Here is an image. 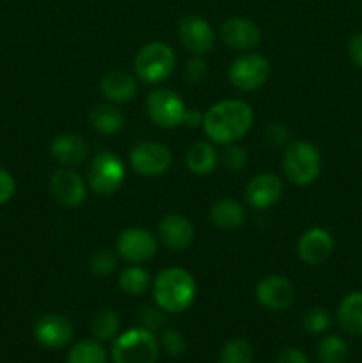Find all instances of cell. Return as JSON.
Masks as SVG:
<instances>
[{
    "mask_svg": "<svg viewBox=\"0 0 362 363\" xmlns=\"http://www.w3.org/2000/svg\"><path fill=\"white\" fill-rule=\"evenodd\" d=\"M254 121L251 105L241 99L219 101L204 112L202 128L208 138L215 144L231 145L248 133Z\"/></svg>",
    "mask_w": 362,
    "mask_h": 363,
    "instance_id": "1",
    "label": "cell"
},
{
    "mask_svg": "<svg viewBox=\"0 0 362 363\" xmlns=\"http://www.w3.org/2000/svg\"><path fill=\"white\" fill-rule=\"evenodd\" d=\"M197 296V284L190 272L183 268H167L153 282L155 303L167 314L188 311Z\"/></svg>",
    "mask_w": 362,
    "mask_h": 363,
    "instance_id": "2",
    "label": "cell"
},
{
    "mask_svg": "<svg viewBox=\"0 0 362 363\" xmlns=\"http://www.w3.org/2000/svg\"><path fill=\"white\" fill-rule=\"evenodd\" d=\"M160 344L151 330L130 328L112 340V363H156Z\"/></svg>",
    "mask_w": 362,
    "mask_h": 363,
    "instance_id": "3",
    "label": "cell"
},
{
    "mask_svg": "<svg viewBox=\"0 0 362 363\" xmlns=\"http://www.w3.org/2000/svg\"><path fill=\"white\" fill-rule=\"evenodd\" d=\"M322 155L311 142H291L283 156L284 176L297 186H309L322 174Z\"/></svg>",
    "mask_w": 362,
    "mask_h": 363,
    "instance_id": "4",
    "label": "cell"
},
{
    "mask_svg": "<svg viewBox=\"0 0 362 363\" xmlns=\"http://www.w3.org/2000/svg\"><path fill=\"white\" fill-rule=\"evenodd\" d=\"M133 67L137 78L144 84H162L172 74L174 67H176V53L165 43H148L135 55Z\"/></svg>",
    "mask_w": 362,
    "mask_h": 363,
    "instance_id": "5",
    "label": "cell"
},
{
    "mask_svg": "<svg viewBox=\"0 0 362 363\" xmlns=\"http://www.w3.org/2000/svg\"><path fill=\"white\" fill-rule=\"evenodd\" d=\"M126 169L116 152L102 151L92 158L87 170V184L96 195L110 197L123 186Z\"/></svg>",
    "mask_w": 362,
    "mask_h": 363,
    "instance_id": "6",
    "label": "cell"
},
{
    "mask_svg": "<svg viewBox=\"0 0 362 363\" xmlns=\"http://www.w3.org/2000/svg\"><path fill=\"white\" fill-rule=\"evenodd\" d=\"M185 106L180 94L170 89H156L146 99V113L149 121L163 130H174L183 124Z\"/></svg>",
    "mask_w": 362,
    "mask_h": 363,
    "instance_id": "7",
    "label": "cell"
},
{
    "mask_svg": "<svg viewBox=\"0 0 362 363\" xmlns=\"http://www.w3.org/2000/svg\"><path fill=\"white\" fill-rule=\"evenodd\" d=\"M270 60L259 53L245 52L233 60L229 67V80L238 91L251 92L263 87L270 78Z\"/></svg>",
    "mask_w": 362,
    "mask_h": 363,
    "instance_id": "8",
    "label": "cell"
},
{
    "mask_svg": "<svg viewBox=\"0 0 362 363\" xmlns=\"http://www.w3.org/2000/svg\"><path fill=\"white\" fill-rule=\"evenodd\" d=\"M130 165L141 176H162L172 165V152L160 142L144 140L130 151Z\"/></svg>",
    "mask_w": 362,
    "mask_h": 363,
    "instance_id": "9",
    "label": "cell"
},
{
    "mask_svg": "<svg viewBox=\"0 0 362 363\" xmlns=\"http://www.w3.org/2000/svg\"><path fill=\"white\" fill-rule=\"evenodd\" d=\"M158 250V241L148 229L130 227L117 236L116 252L130 264H142L151 261Z\"/></svg>",
    "mask_w": 362,
    "mask_h": 363,
    "instance_id": "10",
    "label": "cell"
},
{
    "mask_svg": "<svg viewBox=\"0 0 362 363\" xmlns=\"http://www.w3.org/2000/svg\"><path fill=\"white\" fill-rule=\"evenodd\" d=\"M50 194L59 206L75 209L84 204L87 197V186L77 170L71 167H62L50 177Z\"/></svg>",
    "mask_w": 362,
    "mask_h": 363,
    "instance_id": "11",
    "label": "cell"
},
{
    "mask_svg": "<svg viewBox=\"0 0 362 363\" xmlns=\"http://www.w3.org/2000/svg\"><path fill=\"white\" fill-rule=\"evenodd\" d=\"M256 298H258L259 305L268 308V311H286L295 301V287L286 277L270 275L258 284Z\"/></svg>",
    "mask_w": 362,
    "mask_h": 363,
    "instance_id": "12",
    "label": "cell"
},
{
    "mask_svg": "<svg viewBox=\"0 0 362 363\" xmlns=\"http://www.w3.org/2000/svg\"><path fill=\"white\" fill-rule=\"evenodd\" d=\"M34 337L46 350H62L73 339V325L60 314H43L34 325Z\"/></svg>",
    "mask_w": 362,
    "mask_h": 363,
    "instance_id": "13",
    "label": "cell"
},
{
    "mask_svg": "<svg viewBox=\"0 0 362 363\" xmlns=\"http://www.w3.org/2000/svg\"><path fill=\"white\" fill-rule=\"evenodd\" d=\"M177 35H180L181 45L194 55H204L213 48V43H215L212 25L204 18L195 16V14L185 16L180 21Z\"/></svg>",
    "mask_w": 362,
    "mask_h": 363,
    "instance_id": "14",
    "label": "cell"
},
{
    "mask_svg": "<svg viewBox=\"0 0 362 363\" xmlns=\"http://www.w3.org/2000/svg\"><path fill=\"white\" fill-rule=\"evenodd\" d=\"M283 181L275 174H259L245 186V201L254 209H268L283 197Z\"/></svg>",
    "mask_w": 362,
    "mask_h": 363,
    "instance_id": "15",
    "label": "cell"
},
{
    "mask_svg": "<svg viewBox=\"0 0 362 363\" xmlns=\"http://www.w3.org/2000/svg\"><path fill=\"white\" fill-rule=\"evenodd\" d=\"M220 35L229 48L236 52H252L261 41V30L247 18H229L220 27Z\"/></svg>",
    "mask_w": 362,
    "mask_h": 363,
    "instance_id": "16",
    "label": "cell"
},
{
    "mask_svg": "<svg viewBox=\"0 0 362 363\" xmlns=\"http://www.w3.org/2000/svg\"><path fill=\"white\" fill-rule=\"evenodd\" d=\"M297 250L305 264H322L334 252L332 234L325 229H319V227L305 230L300 236V240H298Z\"/></svg>",
    "mask_w": 362,
    "mask_h": 363,
    "instance_id": "17",
    "label": "cell"
},
{
    "mask_svg": "<svg viewBox=\"0 0 362 363\" xmlns=\"http://www.w3.org/2000/svg\"><path fill=\"white\" fill-rule=\"evenodd\" d=\"M158 236L160 241L170 250H185L194 241V227L187 216L172 213L162 218L158 225Z\"/></svg>",
    "mask_w": 362,
    "mask_h": 363,
    "instance_id": "18",
    "label": "cell"
},
{
    "mask_svg": "<svg viewBox=\"0 0 362 363\" xmlns=\"http://www.w3.org/2000/svg\"><path fill=\"white\" fill-rule=\"evenodd\" d=\"M50 155L64 167H77L89 156V145L75 133H60L50 144Z\"/></svg>",
    "mask_w": 362,
    "mask_h": 363,
    "instance_id": "19",
    "label": "cell"
},
{
    "mask_svg": "<svg viewBox=\"0 0 362 363\" xmlns=\"http://www.w3.org/2000/svg\"><path fill=\"white\" fill-rule=\"evenodd\" d=\"M102 94L109 99L110 103H128L137 96L138 82L133 74L126 71H110L99 82Z\"/></svg>",
    "mask_w": 362,
    "mask_h": 363,
    "instance_id": "20",
    "label": "cell"
},
{
    "mask_svg": "<svg viewBox=\"0 0 362 363\" xmlns=\"http://www.w3.org/2000/svg\"><path fill=\"white\" fill-rule=\"evenodd\" d=\"M209 220L215 227L222 230H234L241 227L247 220V211L238 201L229 197L219 199L209 208Z\"/></svg>",
    "mask_w": 362,
    "mask_h": 363,
    "instance_id": "21",
    "label": "cell"
},
{
    "mask_svg": "<svg viewBox=\"0 0 362 363\" xmlns=\"http://www.w3.org/2000/svg\"><path fill=\"white\" fill-rule=\"evenodd\" d=\"M337 325L346 335H362V291L346 294L337 307Z\"/></svg>",
    "mask_w": 362,
    "mask_h": 363,
    "instance_id": "22",
    "label": "cell"
},
{
    "mask_svg": "<svg viewBox=\"0 0 362 363\" xmlns=\"http://www.w3.org/2000/svg\"><path fill=\"white\" fill-rule=\"evenodd\" d=\"M89 123H91L92 130L98 131V133L116 135L124 128L126 117L116 105L105 103V105H98L91 110Z\"/></svg>",
    "mask_w": 362,
    "mask_h": 363,
    "instance_id": "23",
    "label": "cell"
},
{
    "mask_svg": "<svg viewBox=\"0 0 362 363\" xmlns=\"http://www.w3.org/2000/svg\"><path fill=\"white\" fill-rule=\"evenodd\" d=\"M219 165V152L209 142H197L187 152V167L197 176L213 172Z\"/></svg>",
    "mask_w": 362,
    "mask_h": 363,
    "instance_id": "24",
    "label": "cell"
},
{
    "mask_svg": "<svg viewBox=\"0 0 362 363\" xmlns=\"http://www.w3.org/2000/svg\"><path fill=\"white\" fill-rule=\"evenodd\" d=\"M117 286L128 296H141L151 286V277H149V273L142 266H128V268H124L119 273Z\"/></svg>",
    "mask_w": 362,
    "mask_h": 363,
    "instance_id": "25",
    "label": "cell"
},
{
    "mask_svg": "<svg viewBox=\"0 0 362 363\" xmlns=\"http://www.w3.org/2000/svg\"><path fill=\"white\" fill-rule=\"evenodd\" d=\"M121 319L116 311L112 308H102L92 315L91 333L96 340L105 342V340H114L119 335Z\"/></svg>",
    "mask_w": 362,
    "mask_h": 363,
    "instance_id": "26",
    "label": "cell"
},
{
    "mask_svg": "<svg viewBox=\"0 0 362 363\" xmlns=\"http://www.w3.org/2000/svg\"><path fill=\"white\" fill-rule=\"evenodd\" d=\"M109 354L99 340L87 339L80 340L70 350L66 357V363H106Z\"/></svg>",
    "mask_w": 362,
    "mask_h": 363,
    "instance_id": "27",
    "label": "cell"
},
{
    "mask_svg": "<svg viewBox=\"0 0 362 363\" xmlns=\"http://www.w3.org/2000/svg\"><path fill=\"white\" fill-rule=\"evenodd\" d=\"M348 358L346 340L337 335H329L318 344L316 360L318 363H344Z\"/></svg>",
    "mask_w": 362,
    "mask_h": 363,
    "instance_id": "28",
    "label": "cell"
},
{
    "mask_svg": "<svg viewBox=\"0 0 362 363\" xmlns=\"http://www.w3.org/2000/svg\"><path fill=\"white\" fill-rule=\"evenodd\" d=\"M254 362V350L251 342L245 339H231L222 347L219 363H252Z\"/></svg>",
    "mask_w": 362,
    "mask_h": 363,
    "instance_id": "29",
    "label": "cell"
},
{
    "mask_svg": "<svg viewBox=\"0 0 362 363\" xmlns=\"http://www.w3.org/2000/svg\"><path fill=\"white\" fill-rule=\"evenodd\" d=\"M332 325V318L330 312L323 307H312L302 318V326L305 332L312 333V335H319V333L327 332Z\"/></svg>",
    "mask_w": 362,
    "mask_h": 363,
    "instance_id": "30",
    "label": "cell"
},
{
    "mask_svg": "<svg viewBox=\"0 0 362 363\" xmlns=\"http://www.w3.org/2000/svg\"><path fill=\"white\" fill-rule=\"evenodd\" d=\"M117 266V255L110 250H98L91 255L89 259V269L92 275L96 277H106L116 269Z\"/></svg>",
    "mask_w": 362,
    "mask_h": 363,
    "instance_id": "31",
    "label": "cell"
},
{
    "mask_svg": "<svg viewBox=\"0 0 362 363\" xmlns=\"http://www.w3.org/2000/svg\"><path fill=\"white\" fill-rule=\"evenodd\" d=\"M222 160L227 170H231V172H240V170L245 169L248 158L243 147H240V145L236 144H231L227 145V149L224 151Z\"/></svg>",
    "mask_w": 362,
    "mask_h": 363,
    "instance_id": "32",
    "label": "cell"
},
{
    "mask_svg": "<svg viewBox=\"0 0 362 363\" xmlns=\"http://www.w3.org/2000/svg\"><path fill=\"white\" fill-rule=\"evenodd\" d=\"M160 346L163 347V350L167 351L169 354H172V357H180L181 353L185 351V339L183 335H181L177 330H163L162 333V339H160Z\"/></svg>",
    "mask_w": 362,
    "mask_h": 363,
    "instance_id": "33",
    "label": "cell"
},
{
    "mask_svg": "<svg viewBox=\"0 0 362 363\" xmlns=\"http://www.w3.org/2000/svg\"><path fill=\"white\" fill-rule=\"evenodd\" d=\"M165 314L162 308L156 305V307H144L141 312H138V321H141L142 328L148 330H156L165 323Z\"/></svg>",
    "mask_w": 362,
    "mask_h": 363,
    "instance_id": "34",
    "label": "cell"
},
{
    "mask_svg": "<svg viewBox=\"0 0 362 363\" xmlns=\"http://www.w3.org/2000/svg\"><path fill=\"white\" fill-rule=\"evenodd\" d=\"M183 74L187 78V82H190V84H201L206 78V74H208V67H206L204 60L199 59V55H194L185 64Z\"/></svg>",
    "mask_w": 362,
    "mask_h": 363,
    "instance_id": "35",
    "label": "cell"
},
{
    "mask_svg": "<svg viewBox=\"0 0 362 363\" xmlns=\"http://www.w3.org/2000/svg\"><path fill=\"white\" fill-rule=\"evenodd\" d=\"M265 140L268 142L272 147H283V145H290V130L284 124H270L265 131Z\"/></svg>",
    "mask_w": 362,
    "mask_h": 363,
    "instance_id": "36",
    "label": "cell"
},
{
    "mask_svg": "<svg viewBox=\"0 0 362 363\" xmlns=\"http://www.w3.org/2000/svg\"><path fill=\"white\" fill-rule=\"evenodd\" d=\"M16 191V181L7 170L0 169V206L9 202Z\"/></svg>",
    "mask_w": 362,
    "mask_h": 363,
    "instance_id": "37",
    "label": "cell"
},
{
    "mask_svg": "<svg viewBox=\"0 0 362 363\" xmlns=\"http://www.w3.org/2000/svg\"><path fill=\"white\" fill-rule=\"evenodd\" d=\"M273 363H309V358L305 357V353H302L300 350L287 347V350L280 351V353L277 354L275 362Z\"/></svg>",
    "mask_w": 362,
    "mask_h": 363,
    "instance_id": "38",
    "label": "cell"
},
{
    "mask_svg": "<svg viewBox=\"0 0 362 363\" xmlns=\"http://www.w3.org/2000/svg\"><path fill=\"white\" fill-rule=\"evenodd\" d=\"M348 53H350V59L358 67H362V32L351 35L350 41H348Z\"/></svg>",
    "mask_w": 362,
    "mask_h": 363,
    "instance_id": "39",
    "label": "cell"
},
{
    "mask_svg": "<svg viewBox=\"0 0 362 363\" xmlns=\"http://www.w3.org/2000/svg\"><path fill=\"white\" fill-rule=\"evenodd\" d=\"M202 121H204V113L199 112L197 108H187L183 117V124L188 128H199L202 126Z\"/></svg>",
    "mask_w": 362,
    "mask_h": 363,
    "instance_id": "40",
    "label": "cell"
}]
</instances>
